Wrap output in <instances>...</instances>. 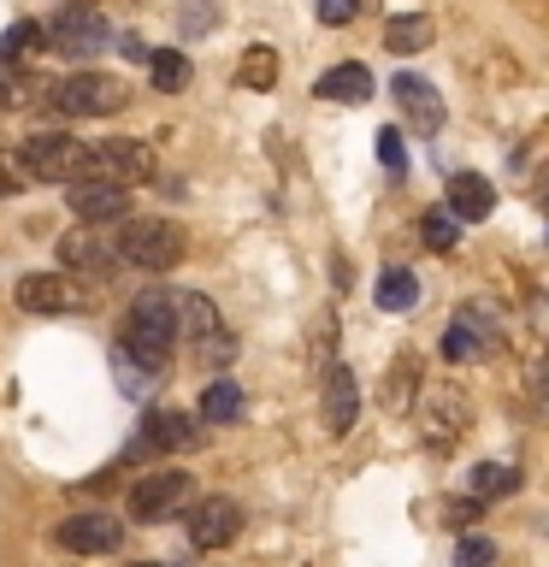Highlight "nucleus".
<instances>
[{"label": "nucleus", "mask_w": 549, "mask_h": 567, "mask_svg": "<svg viewBox=\"0 0 549 567\" xmlns=\"http://www.w3.org/2000/svg\"><path fill=\"white\" fill-rule=\"evenodd\" d=\"M24 184H30V177L18 172V159H12V154H0V202H7V195H18Z\"/></svg>", "instance_id": "obj_32"}, {"label": "nucleus", "mask_w": 549, "mask_h": 567, "mask_svg": "<svg viewBox=\"0 0 549 567\" xmlns=\"http://www.w3.org/2000/svg\"><path fill=\"white\" fill-rule=\"evenodd\" d=\"M508 491H520V473L508 461H478L473 467V503H490V496H508Z\"/></svg>", "instance_id": "obj_26"}, {"label": "nucleus", "mask_w": 549, "mask_h": 567, "mask_svg": "<svg viewBox=\"0 0 549 567\" xmlns=\"http://www.w3.org/2000/svg\"><path fill=\"white\" fill-rule=\"evenodd\" d=\"M237 83H242V89H260V95H266V89L278 83V53H272V48H248L242 65H237Z\"/></svg>", "instance_id": "obj_28"}, {"label": "nucleus", "mask_w": 549, "mask_h": 567, "mask_svg": "<svg viewBox=\"0 0 549 567\" xmlns=\"http://www.w3.org/2000/svg\"><path fill=\"white\" fill-rule=\"evenodd\" d=\"M201 425H237L242 420V384L237 379H213L207 390H201Z\"/></svg>", "instance_id": "obj_19"}, {"label": "nucleus", "mask_w": 549, "mask_h": 567, "mask_svg": "<svg viewBox=\"0 0 549 567\" xmlns=\"http://www.w3.org/2000/svg\"><path fill=\"white\" fill-rule=\"evenodd\" d=\"M53 101H60V113H71V118H113V113H124L131 89L118 78H106V71H71V78L53 83Z\"/></svg>", "instance_id": "obj_5"}, {"label": "nucleus", "mask_w": 549, "mask_h": 567, "mask_svg": "<svg viewBox=\"0 0 549 567\" xmlns=\"http://www.w3.org/2000/svg\"><path fill=\"white\" fill-rule=\"evenodd\" d=\"M189 503V473L184 467H154V473H142L131 496H124V508H131V520H172L177 508Z\"/></svg>", "instance_id": "obj_7"}, {"label": "nucleus", "mask_w": 549, "mask_h": 567, "mask_svg": "<svg viewBox=\"0 0 549 567\" xmlns=\"http://www.w3.org/2000/svg\"><path fill=\"white\" fill-rule=\"evenodd\" d=\"M390 95H396L402 118H407V131H419V136H437V131H443V118H449V106H443V95H437V89L425 83V78H414V71H396Z\"/></svg>", "instance_id": "obj_9"}, {"label": "nucleus", "mask_w": 549, "mask_h": 567, "mask_svg": "<svg viewBox=\"0 0 549 567\" xmlns=\"http://www.w3.org/2000/svg\"><path fill=\"white\" fill-rule=\"evenodd\" d=\"M195 443H201L195 420L172 408V414H148V420H142V437H136L131 455H136V461H142V455H172V450H195Z\"/></svg>", "instance_id": "obj_14"}, {"label": "nucleus", "mask_w": 549, "mask_h": 567, "mask_svg": "<svg viewBox=\"0 0 549 567\" xmlns=\"http://www.w3.org/2000/svg\"><path fill=\"white\" fill-rule=\"evenodd\" d=\"M419 237H425V248L449 255V248L460 243V219H455L449 207H432V213H419Z\"/></svg>", "instance_id": "obj_27"}, {"label": "nucleus", "mask_w": 549, "mask_h": 567, "mask_svg": "<svg viewBox=\"0 0 549 567\" xmlns=\"http://www.w3.org/2000/svg\"><path fill=\"white\" fill-rule=\"evenodd\" d=\"M71 7H95V0H71Z\"/></svg>", "instance_id": "obj_37"}, {"label": "nucleus", "mask_w": 549, "mask_h": 567, "mask_svg": "<svg viewBox=\"0 0 549 567\" xmlns=\"http://www.w3.org/2000/svg\"><path fill=\"white\" fill-rule=\"evenodd\" d=\"M313 95H325V101H336V106H354V101L372 95V71H366L361 60H343V65H331L325 78L313 83Z\"/></svg>", "instance_id": "obj_18"}, {"label": "nucleus", "mask_w": 549, "mask_h": 567, "mask_svg": "<svg viewBox=\"0 0 549 567\" xmlns=\"http://www.w3.org/2000/svg\"><path fill=\"white\" fill-rule=\"evenodd\" d=\"M172 343H177V313H172V290H142L124 313V354L142 361L148 372H159L172 361Z\"/></svg>", "instance_id": "obj_1"}, {"label": "nucleus", "mask_w": 549, "mask_h": 567, "mask_svg": "<svg viewBox=\"0 0 549 567\" xmlns=\"http://www.w3.org/2000/svg\"><path fill=\"white\" fill-rule=\"evenodd\" d=\"M18 308L24 313H77L83 290L60 272H30V278H18Z\"/></svg>", "instance_id": "obj_12"}, {"label": "nucleus", "mask_w": 549, "mask_h": 567, "mask_svg": "<svg viewBox=\"0 0 549 567\" xmlns=\"http://www.w3.org/2000/svg\"><path fill=\"white\" fill-rule=\"evenodd\" d=\"M60 549H71V556H106V549L124 544V526L113 520V514H71V520H60Z\"/></svg>", "instance_id": "obj_10"}, {"label": "nucleus", "mask_w": 549, "mask_h": 567, "mask_svg": "<svg viewBox=\"0 0 549 567\" xmlns=\"http://www.w3.org/2000/svg\"><path fill=\"white\" fill-rule=\"evenodd\" d=\"M113 255L124 266H136V272H172L184 260V230L172 219H118Z\"/></svg>", "instance_id": "obj_2"}, {"label": "nucleus", "mask_w": 549, "mask_h": 567, "mask_svg": "<svg viewBox=\"0 0 549 567\" xmlns=\"http://www.w3.org/2000/svg\"><path fill=\"white\" fill-rule=\"evenodd\" d=\"M490 561H496V544H490V538H478V532L455 544V567H490Z\"/></svg>", "instance_id": "obj_29"}, {"label": "nucleus", "mask_w": 549, "mask_h": 567, "mask_svg": "<svg viewBox=\"0 0 549 567\" xmlns=\"http://www.w3.org/2000/svg\"><path fill=\"white\" fill-rule=\"evenodd\" d=\"M12 159H18V172H24V177H42V184H77V177H83V142L60 136V131L24 136Z\"/></svg>", "instance_id": "obj_3"}, {"label": "nucleus", "mask_w": 549, "mask_h": 567, "mask_svg": "<svg viewBox=\"0 0 549 567\" xmlns=\"http://www.w3.org/2000/svg\"><path fill=\"white\" fill-rule=\"evenodd\" d=\"M496 319H490V308H467V313H455L449 319V331H443V354L449 361H473V354H485V349H496Z\"/></svg>", "instance_id": "obj_13"}, {"label": "nucleus", "mask_w": 549, "mask_h": 567, "mask_svg": "<svg viewBox=\"0 0 549 567\" xmlns=\"http://www.w3.org/2000/svg\"><path fill=\"white\" fill-rule=\"evenodd\" d=\"M349 18H354V0H319V24H349Z\"/></svg>", "instance_id": "obj_33"}, {"label": "nucleus", "mask_w": 549, "mask_h": 567, "mask_svg": "<svg viewBox=\"0 0 549 567\" xmlns=\"http://www.w3.org/2000/svg\"><path fill=\"white\" fill-rule=\"evenodd\" d=\"M71 219L77 225H118L131 219V184H101V177H83V184H71Z\"/></svg>", "instance_id": "obj_8"}, {"label": "nucleus", "mask_w": 549, "mask_h": 567, "mask_svg": "<svg viewBox=\"0 0 549 567\" xmlns=\"http://www.w3.org/2000/svg\"><path fill=\"white\" fill-rule=\"evenodd\" d=\"M354 414H361V379H354L349 367H331L325 372V425L343 437L354 425Z\"/></svg>", "instance_id": "obj_17"}, {"label": "nucleus", "mask_w": 549, "mask_h": 567, "mask_svg": "<svg viewBox=\"0 0 549 567\" xmlns=\"http://www.w3.org/2000/svg\"><path fill=\"white\" fill-rule=\"evenodd\" d=\"M172 313H177V331L184 337H195L201 343L207 331H219V308L201 296V290H184V296H172Z\"/></svg>", "instance_id": "obj_20"}, {"label": "nucleus", "mask_w": 549, "mask_h": 567, "mask_svg": "<svg viewBox=\"0 0 549 567\" xmlns=\"http://www.w3.org/2000/svg\"><path fill=\"white\" fill-rule=\"evenodd\" d=\"M60 266H71L77 278L113 272V266H118L113 237H95V225H89V230H71V237H60Z\"/></svg>", "instance_id": "obj_15"}, {"label": "nucleus", "mask_w": 549, "mask_h": 567, "mask_svg": "<svg viewBox=\"0 0 549 567\" xmlns=\"http://www.w3.org/2000/svg\"><path fill=\"white\" fill-rule=\"evenodd\" d=\"M384 48H390V53H419V48H432V18H425V12L390 18V24H384Z\"/></svg>", "instance_id": "obj_23"}, {"label": "nucleus", "mask_w": 549, "mask_h": 567, "mask_svg": "<svg viewBox=\"0 0 549 567\" xmlns=\"http://www.w3.org/2000/svg\"><path fill=\"white\" fill-rule=\"evenodd\" d=\"M213 18H219V7H213V0H207V7H189V12H184V30H207Z\"/></svg>", "instance_id": "obj_34"}, {"label": "nucleus", "mask_w": 549, "mask_h": 567, "mask_svg": "<svg viewBox=\"0 0 549 567\" xmlns=\"http://www.w3.org/2000/svg\"><path fill=\"white\" fill-rule=\"evenodd\" d=\"M414 390H419V361H414V354H396V361H390V384H384L379 402L390 408V414H407Z\"/></svg>", "instance_id": "obj_24"}, {"label": "nucleus", "mask_w": 549, "mask_h": 567, "mask_svg": "<svg viewBox=\"0 0 549 567\" xmlns=\"http://www.w3.org/2000/svg\"><path fill=\"white\" fill-rule=\"evenodd\" d=\"M379 159L390 172H402L407 166V148H402V131H379Z\"/></svg>", "instance_id": "obj_31"}, {"label": "nucleus", "mask_w": 549, "mask_h": 567, "mask_svg": "<svg viewBox=\"0 0 549 567\" xmlns=\"http://www.w3.org/2000/svg\"><path fill=\"white\" fill-rule=\"evenodd\" d=\"M118 384L131 390V396H148V384H154V372L142 367V361H131V354L118 349Z\"/></svg>", "instance_id": "obj_30"}, {"label": "nucleus", "mask_w": 549, "mask_h": 567, "mask_svg": "<svg viewBox=\"0 0 549 567\" xmlns=\"http://www.w3.org/2000/svg\"><path fill=\"white\" fill-rule=\"evenodd\" d=\"M242 532V508L230 503V496H201L189 514V544L195 549H225L230 538Z\"/></svg>", "instance_id": "obj_11"}, {"label": "nucleus", "mask_w": 549, "mask_h": 567, "mask_svg": "<svg viewBox=\"0 0 549 567\" xmlns=\"http://www.w3.org/2000/svg\"><path fill=\"white\" fill-rule=\"evenodd\" d=\"M478 520V503H449V526H473Z\"/></svg>", "instance_id": "obj_35"}, {"label": "nucleus", "mask_w": 549, "mask_h": 567, "mask_svg": "<svg viewBox=\"0 0 549 567\" xmlns=\"http://www.w3.org/2000/svg\"><path fill=\"white\" fill-rule=\"evenodd\" d=\"M148 78L159 95H177V89L189 83V60L177 48H148Z\"/></svg>", "instance_id": "obj_25"}, {"label": "nucleus", "mask_w": 549, "mask_h": 567, "mask_svg": "<svg viewBox=\"0 0 549 567\" xmlns=\"http://www.w3.org/2000/svg\"><path fill=\"white\" fill-rule=\"evenodd\" d=\"M455 213L460 225H473V219H490V207H496V189H490V177H478V172H455L449 177V202H443Z\"/></svg>", "instance_id": "obj_16"}, {"label": "nucleus", "mask_w": 549, "mask_h": 567, "mask_svg": "<svg viewBox=\"0 0 549 567\" xmlns=\"http://www.w3.org/2000/svg\"><path fill=\"white\" fill-rule=\"evenodd\" d=\"M136 567H166V561H136Z\"/></svg>", "instance_id": "obj_36"}, {"label": "nucleus", "mask_w": 549, "mask_h": 567, "mask_svg": "<svg viewBox=\"0 0 549 567\" xmlns=\"http://www.w3.org/2000/svg\"><path fill=\"white\" fill-rule=\"evenodd\" d=\"M42 35H48L53 53H71V60H89V53H113V42H118V30L101 24L95 7H65L60 18H53V24H42Z\"/></svg>", "instance_id": "obj_6"}, {"label": "nucleus", "mask_w": 549, "mask_h": 567, "mask_svg": "<svg viewBox=\"0 0 549 567\" xmlns=\"http://www.w3.org/2000/svg\"><path fill=\"white\" fill-rule=\"evenodd\" d=\"M372 301H379L384 313H407L419 301V278L407 272V266H384V278H379V290H372Z\"/></svg>", "instance_id": "obj_21"}, {"label": "nucleus", "mask_w": 549, "mask_h": 567, "mask_svg": "<svg viewBox=\"0 0 549 567\" xmlns=\"http://www.w3.org/2000/svg\"><path fill=\"white\" fill-rule=\"evenodd\" d=\"M83 177H101V184H142V177H154V148L148 142H131V136L83 142Z\"/></svg>", "instance_id": "obj_4"}, {"label": "nucleus", "mask_w": 549, "mask_h": 567, "mask_svg": "<svg viewBox=\"0 0 549 567\" xmlns=\"http://www.w3.org/2000/svg\"><path fill=\"white\" fill-rule=\"evenodd\" d=\"M42 48H48L42 24H35V18H18V24H7V35H0V65H24Z\"/></svg>", "instance_id": "obj_22"}]
</instances>
